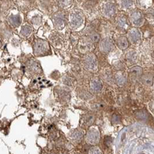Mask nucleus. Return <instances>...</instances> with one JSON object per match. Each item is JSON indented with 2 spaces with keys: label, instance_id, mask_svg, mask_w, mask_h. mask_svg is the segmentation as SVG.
I'll return each mask as SVG.
<instances>
[{
  "label": "nucleus",
  "instance_id": "nucleus-27",
  "mask_svg": "<svg viewBox=\"0 0 154 154\" xmlns=\"http://www.w3.org/2000/svg\"><path fill=\"white\" fill-rule=\"evenodd\" d=\"M88 154H102V152L101 151L98 147L94 146L92 147L91 149L88 151Z\"/></svg>",
  "mask_w": 154,
  "mask_h": 154
},
{
  "label": "nucleus",
  "instance_id": "nucleus-3",
  "mask_svg": "<svg viewBox=\"0 0 154 154\" xmlns=\"http://www.w3.org/2000/svg\"><path fill=\"white\" fill-rule=\"evenodd\" d=\"M84 65L85 68L91 72H95L98 69V61L95 55L88 53L84 58Z\"/></svg>",
  "mask_w": 154,
  "mask_h": 154
},
{
  "label": "nucleus",
  "instance_id": "nucleus-25",
  "mask_svg": "<svg viewBox=\"0 0 154 154\" xmlns=\"http://www.w3.org/2000/svg\"><path fill=\"white\" fill-rule=\"evenodd\" d=\"M51 43H53V45L55 47H58L59 45H62V39H61V37L58 36V35H56L54 36H53L52 38H51Z\"/></svg>",
  "mask_w": 154,
  "mask_h": 154
},
{
  "label": "nucleus",
  "instance_id": "nucleus-2",
  "mask_svg": "<svg viewBox=\"0 0 154 154\" xmlns=\"http://www.w3.org/2000/svg\"><path fill=\"white\" fill-rule=\"evenodd\" d=\"M50 51L49 43L43 39H37L34 45V54L36 56H43L47 55Z\"/></svg>",
  "mask_w": 154,
  "mask_h": 154
},
{
  "label": "nucleus",
  "instance_id": "nucleus-5",
  "mask_svg": "<svg viewBox=\"0 0 154 154\" xmlns=\"http://www.w3.org/2000/svg\"><path fill=\"white\" fill-rule=\"evenodd\" d=\"M86 141L91 145H97L100 141V132L96 128H91L87 131Z\"/></svg>",
  "mask_w": 154,
  "mask_h": 154
},
{
  "label": "nucleus",
  "instance_id": "nucleus-19",
  "mask_svg": "<svg viewBox=\"0 0 154 154\" xmlns=\"http://www.w3.org/2000/svg\"><path fill=\"white\" fill-rule=\"evenodd\" d=\"M141 82L147 86H151L153 83V77L151 74L146 73L141 76Z\"/></svg>",
  "mask_w": 154,
  "mask_h": 154
},
{
  "label": "nucleus",
  "instance_id": "nucleus-9",
  "mask_svg": "<svg viewBox=\"0 0 154 154\" xmlns=\"http://www.w3.org/2000/svg\"><path fill=\"white\" fill-rule=\"evenodd\" d=\"M141 33L140 31L136 28H133L131 30L128 31V40L130 42L136 44L138 42H139V41L141 40Z\"/></svg>",
  "mask_w": 154,
  "mask_h": 154
},
{
  "label": "nucleus",
  "instance_id": "nucleus-17",
  "mask_svg": "<svg viewBox=\"0 0 154 154\" xmlns=\"http://www.w3.org/2000/svg\"><path fill=\"white\" fill-rule=\"evenodd\" d=\"M0 33H2V36L5 38H10L11 36V34H12L11 29H9V27L8 26L7 24H5V23H4L0 25Z\"/></svg>",
  "mask_w": 154,
  "mask_h": 154
},
{
  "label": "nucleus",
  "instance_id": "nucleus-32",
  "mask_svg": "<svg viewBox=\"0 0 154 154\" xmlns=\"http://www.w3.org/2000/svg\"><path fill=\"white\" fill-rule=\"evenodd\" d=\"M72 154H80V153H72Z\"/></svg>",
  "mask_w": 154,
  "mask_h": 154
},
{
  "label": "nucleus",
  "instance_id": "nucleus-6",
  "mask_svg": "<svg viewBox=\"0 0 154 154\" xmlns=\"http://www.w3.org/2000/svg\"><path fill=\"white\" fill-rule=\"evenodd\" d=\"M129 20L135 27H139L144 22L143 15L139 10H133L129 15Z\"/></svg>",
  "mask_w": 154,
  "mask_h": 154
},
{
  "label": "nucleus",
  "instance_id": "nucleus-14",
  "mask_svg": "<svg viewBox=\"0 0 154 154\" xmlns=\"http://www.w3.org/2000/svg\"><path fill=\"white\" fill-rule=\"evenodd\" d=\"M69 138L72 141L74 142H80L84 138V133L82 130L74 129L70 132Z\"/></svg>",
  "mask_w": 154,
  "mask_h": 154
},
{
  "label": "nucleus",
  "instance_id": "nucleus-8",
  "mask_svg": "<svg viewBox=\"0 0 154 154\" xmlns=\"http://www.w3.org/2000/svg\"><path fill=\"white\" fill-rule=\"evenodd\" d=\"M116 27L120 31H125L127 29L128 19L123 14H118V15L116 17Z\"/></svg>",
  "mask_w": 154,
  "mask_h": 154
},
{
  "label": "nucleus",
  "instance_id": "nucleus-10",
  "mask_svg": "<svg viewBox=\"0 0 154 154\" xmlns=\"http://www.w3.org/2000/svg\"><path fill=\"white\" fill-rule=\"evenodd\" d=\"M99 48L103 53H108L114 48V43L108 38L102 39L99 43Z\"/></svg>",
  "mask_w": 154,
  "mask_h": 154
},
{
  "label": "nucleus",
  "instance_id": "nucleus-12",
  "mask_svg": "<svg viewBox=\"0 0 154 154\" xmlns=\"http://www.w3.org/2000/svg\"><path fill=\"white\" fill-rule=\"evenodd\" d=\"M102 82L97 77H94L91 80L90 89L94 93H98L102 89Z\"/></svg>",
  "mask_w": 154,
  "mask_h": 154
},
{
  "label": "nucleus",
  "instance_id": "nucleus-1",
  "mask_svg": "<svg viewBox=\"0 0 154 154\" xmlns=\"http://www.w3.org/2000/svg\"><path fill=\"white\" fill-rule=\"evenodd\" d=\"M84 22V16L82 11L74 9L69 16V24L72 29H76L82 26Z\"/></svg>",
  "mask_w": 154,
  "mask_h": 154
},
{
  "label": "nucleus",
  "instance_id": "nucleus-33",
  "mask_svg": "<svg viewBox=\"0 0 154 154\" xmlns=\"http://www.w3.org/2000/svg\"><path fill=\"white\" fill-rule=\"evenodd\" d=\"M60 154H67V153H60Z\"/></svg>",
  "mask_w": 154,
  "mask_h": 154
},
{
  "label": "nucleus",
  "instance_id": "nucleus-21",
  "mask_svg": "<svg viewBox=\"0 0 154 154\" xmlns=\"http://www.w3.org/2000/svg\"><path fill=\"white\" fill-rule=\"evenodd\" d=\"M94 120H95V117H94V115H92V114H86L82 119L83 124L84 126H90L94 123Z\"/></svg>",
  "mask_w": 154,
  "mask_h": 154
},
{
  "label": "nucleus",
  "instance_id": "nucleus-4",
  "mask_svg": "<svg viewBox=\"0 0 154 154\" xmlns=\"http://www.w3.org/2000/svg\"><path fill=\"white\" fill-rule=\"evenodd\" d=\"M53 22H54V26L57 29L61 30V29H64L67 23V17L66 14L64 11H57L53 15L52 17Z\"/></svg>",
  "mask_w": 154,
  "mask_h": 154
},
{
  "label": "nucleus",
  "instance_id": "nucleus-30",
  "mask_svg": "<svg viewBox=\"0 0 154 154\" xmlns=\"http://www.w3.org/2000/svg\"><path fill=\"white\" fill-rule=\"evenodd\" d=\"M63 82H64V84L68 85H73V80L70 77H65L63 79Z\"/></svg>",
  "mask_w": 154,
  "mask_h": 154
},
{
  "label": "nucleus",
  "instance_id": "nucleus-15",
  "mask_svg": "<svg viewBox=\"0 0 154 154\" xmlns=\"http://www.w3.org/2000/svg\"><path fill=\"white\" fill-rule=\"evenodd\" d=\"M29 69L31 72L34 74H38L41 72V68L40 65L38 62H37L35 60H31L29 62Z\"/></svg>",
  "mask_w": 154,
  "mask_h": 154
},
{
  "label": "nucleus",
  "instance_id": "nucleus-18",
  "mask_svg": "<svg viewBox=\"0 0 154 154\" xmlns=\"http://www.w3.org/2000/svg\"><path fill=\"white\" fill-rule=\"evenodd\" d=\"M33 29L30 25L29 24H25L21 27V31H20V35L24 38H28L32 33Z\"/></svg>",
  "mask_w": 154,
  "mask_h": 154
},
{
  "label": "nucleus",
  "instance_id": "nucleus-11",
  "mask_svg": "<svg viewBox=\"0 0 154 154\" xmlns=\"http://www.w3.org/2000/svg\"><path fill=\"white\" fill-rule=\"evenodd\" d=\"M114 39H115V43L118 47V48L121 49V50H125V49L128 48V46H129V42H128L127 37L125 35H116Z\"/></svg>",
  "mask_w": 154,
  "mask_h": 154
},
{
  "label": "nucleus",
  "instance_id": "nucleus-26",
  "mask_svg": "<svg viewBox=\"0 0 154 154\" xmlns=\"http://www.w3.org/2000/svg\"><path fill=\"white\" fill-rule=\"evenodd\" d=\"M121 7L124 9H128V8H130L132 5H133V2H132V1H122V2H121Z\"/></svg>",
  "mask_w": 154,
  "mask_h": 154
},
{
  "label": "nucleus",
  "instance_id": "nucleus-16",
  "mask_svg": "<svg viewBox=\"0 0 154 154\" xmlns=\"http://www.w3.org/2000/svg\"><path fill=\"white\" fill-rule=\"evenodd\" d=\"M115 80L116 83H117L118 85L122 86L126 83V80H127V78H126V74L124 73V72L119 71V72H116L115 75Z\"/></svg>",
  "mask_w": 154,
  "mask_h": 154
},
{
  "label": "nucleus",
  "instance_id": "nucleus-20",
  "mask_svg": "<svg viewBox=\"0 0 154 154\" xmlns=\"http://www.w3.org/2000/svg\"><path fill=\"white\" fill-rule=\"evenodd\" d=\"M91 43L92 42H91V41H88L86 40H83L81 41L80 51H82V53H86V52H88V51H89L92 46Z\"/></svg>",
  "mask_w": 154,
  "mask_h": 154
},
{
  "label": "nucleus",
  "instance_id": "nucleus-24",
  "mask_svg": "<svg viewBox=\"0 0 154 154\" xmlns=\"http://www.w3.org/2000/svg\"><path fill=\"white\" fill-rule=\"evenodd\" d=\"M88 39H89L91 42L92 43H97L100 41L101 35L99 33L96 32H91L88 35Z\"/></svg>",
  "mask_w": 154,
  "mask_h": 154
},
{
  "label": "nucleus",
  "instance_id": "nucleus-31",
  "mask_svg": "<svg viewBox=\"0 0 154 154\" xmlns=\"http://www.w3.org/2000/svg\"><path fill=\"white\" fill-rule=\"evenodd\" d=\"M2 46V38L0 36V48H1Z\"/></svg>",
  "mask_w": 154,
  "mask_h": 154
},
{
  "label": "nucleus",
  "instance_id": "nucleus-13",
  "mask_svg": "<svg viewBox=\"0 0 154 154\" xmlns=\"http://www.w3.org/2000/svg\"><path fill=\"white\" fill-rule=\"evenodd\" d=\"M9 26L12 27H18L21 24L22 18L19 14H11L7 18Z\"/></svg>",
  "mask_w": 154,
  "mask_h": 154
},
{
  "label": "nucleus",
  "instance_id": "nucleus-29",
  "mask_svg": "<svg viewBox=\"0 0 154 154\" xmlns=\"http://www.w3.org/2000/svg\"><path fill=\"white\" fill-rule=\"evenodd\" d=\"M72 2L71 1H59V5L61 6V7L63 8V9H65V8H67L69 7V6L72 5Z\"/></svg>",
  "mask_w": 154,
  "mask_h": 154
},
{
  "label": "nucleus",
  "instance_id": "nucleus-34",
  "mask_svg": "<svg viewBox=\"0 0 154 154\" xmlns=\"http://www.w3.org/2000/svg\"><path fill=\"white\" fill-rule=\"evenodd\" d=\"M153 82H154V78H153Z\"/></svg>",
  "mask_w": 154,
  "mask_h": 154
},
{
  "label": "nucleus",
  "instance_id": "nucleus-28",
  "mask_svg": "<svg viewBox=\"0 0 154 154\" xmlns=\"http://www.w3.org/2000/svg\"><path fill=\"white\" fill-rule=\"evenodd\" d=\"M41 17H38V16H36V17H33L31 19V23L34 26H38L41 23Z\"/></svg>",
  "mask_w": 154,
  "mask_h": 154
},
{
  "label": "nucleus",
  "instance_id": "nucleus-22",
  "mask_svg": "<svg viewBox=\"0 0 154 154\" xmlns=\"http://www.w3.org/2000/svg\"><path fill=\"white\" fill-rule=\"evenodd\" d=\"M126 58L128 62L134 63L137 60V54H136V53L134 51H130L126 54Z\"/></svg>",
  "mask_w": 154,
  "mask_h": 154
},
{
  "label": "nucleus",
  "instance_id": "nucleus-7",
  "mask_svg": "<svg viewBox=\"0 0 154 154\" xmlns=\"http://www.w3.org/2000/svg\"><path fill=\"white\" fill-rule=\"evenodd\" d=\"M116 6L113 3L106 2L102 5L101 11L104 17L108 18L114 17L116 14Z\"/></svg>",
  "mask_w": 154,
  "mask_h": 154
},
{
  "label": "nucleus",
  "instance_id": "nucleus-23",
  "mask_svg": "<svg viewBox=\"0 0 154 154\" xmlns=\"http://www.w3.org/2000/svg\"><path fill=\"white\" fill-rule=\"evenodd\" d=\"M129 73L131 75H133L135 77H140L141 76L143 73V69L139 66H136L133 68H131L129 70Z\"/></svg>",
  "mask_w": 154,
  "mask_h": 154
}]
</instances>
